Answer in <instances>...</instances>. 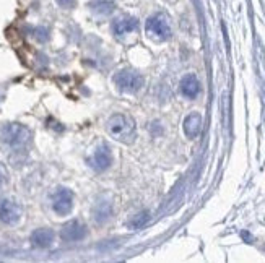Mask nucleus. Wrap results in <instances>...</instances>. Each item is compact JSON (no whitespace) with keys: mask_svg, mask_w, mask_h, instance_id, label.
Listing matches in <instances>:
<instances>
[{"mask_svg":"<svg viewBox=\"0 0 265 263\" xmlns=\"http://www.w3.org/2000/svg\"><path fill=\"white\" fill-rule=\"evenodd\" d=\"M31 140V132L22 124H3L0 127V145L12 150L24 148Z\"/></svg>","mask_w":265,"mask_h":263,"instance_id":"nucleus-1","label":"nucleus"},{"mask_svg":"<svg viewBox=\"0 0 265 263\" xmlns=\"http://www.w3.org/2000/svg\"><path fill=\"white\" fill-rule=\"evenodd\" d=\"M106 130H108V133L116 140L130 141L132 136H134L135 125L129 117H127V115L116 114L108 120V124H106Z\"/></svg>","mask_w":265,"mask_h":263,"instance_id":"nucleus-2","label":"nucleus"},{"mask_svg":"<svg viewBox=\"0 0 265 263\" xmlns=\"http://www.w3.org/2000/svg\"><path fill=\"white\" fill-rule=\"evenodd\" d=\"M113 82L124 93H137L145 85L144 77L137 72H132V70H120V72H117L114 75Z\"/></svg>","mask_w":265,"mask_h":263,"instance_id":"nucleus-3","label":"nucleus"},{"mask_svg":"<svg viewBox=\"0 0 265 263\" xmlns=\"http://www.w3.org/2000/svg\"><path fill=\"white\" fill-rule=\"evenodd\" d=\"M73 208V194L69 189H57L52 195V210L59 216H67Z\"/></svg>","mask_w":265,"mask_h":263,"instance_id":"nucleus-4","label":"nucleus"},{"mask_svg":"<svg viewBox=\"0 0 265 263\" xmlns=\"http://www.w3.org/2000/svg\"><path fill=\"white\" fill-rule=\"evenodd\" d=\"M23 210L17 201L2 198L0 200V221L3 224H17L22 219Z\"/></svg>","mask_w":265,"mask_h":263,"instance_id":"nucleus-5","label":"nucleus"},{"mask_svg":"<svg viewBox=\"0 0 265 263\" xmlns=\"http://www.w3.org/2000/svg\"><path fill=\"white\" fill-rule=\"evenodd\" d=\"M146 31L153 34L158 39H169L171 38V26L165 18V15H155L146 22Z\"/></svg>","mask_w":265,"mask_h":263,"instance_id":"nucleus-6","label":"nucleus"},{"mask_svg":"<svg viewBox=\"0 0 265 263\" xmlns=\"http://www.w3.org/2000/svg\"><path fill=\"white\" fill-rule=\"evenodd\" d=\"M86 236V227L85 224H81L80 221H70L67 224H64V227L60 229V239L65 242H78L83 241Z\"/></svg>","mask_w":265,"mask_h":263,"instance_id":"nucleus-7","label":"nucleus"},{"mask_svg":"<svg viewBox=\"0 0 265 263\" xmlns=\"http://www.w3.org/2000/svg\"><path fill=\"white\" fill-rule=\"evenodd\" d=\"M111 163H113V156H111L108 145H99L90 159L91 168L96 171H106L111 166Z\"/></svg>","mask_w":265,"mask_h":263,"instance_id":"nucleus-8","label":"nucleus"},{"mask_svg":"<svg viewBox=\"0 0 265 263\" xmlns=\"http://www.w3.org/2000/svg\"><path fill=\"white\" fill-rule=\"evenodd\" d=\"M179 88H181V93L184 94L186 98L193 99V98H197L198 93H200V82H198V78L195 75L189 73L181 80Z\"/></svg>","mask_w":265,"mask_h":263,"instance_id":"nucleus-9","label":"nucleus"},{"mask_svg":"<svg viewBox=\"0 0 265 263\" xmlns=\"http://www.w3.org/2000/svg\"><path fill=\"white\" fill-rule=\"evenodd\" d=\"M139 28V20L134 18V17H122V18H117L114 24H113V29L117 36H124V34H129L132 31Z\"/></svg>","mask_w":265,"mask_h":263,"instance_id":"nucleus-10","label":"nucleus"},{"mask_svg":"<svg viewBox=\"0 0 265 263\" xmlns=\"http://www.w3.org/2000/svg\"><path fill=\"white\" fill-rule=\"evenodd\" d=\"M184 132L189 138H195L202 132V115L198 112H192L184 120Z\"/></svg>","mask_w":265,"mask_h":263,"instance_id":"nucleus-11","label":"nucleus"},{"mask_svg":"<svg viewBox=\"0 0 265 263\" xmlns=\"http://www.w3.org/2000/svg\"><path fill=\"white\" fill-rule=\"evenodd\" d=\"M54 236L55 234L52 229H49V227H41V229H36L31 234V242L36 247L44 249V247H49L54 242Z\"/></svg>","mask_w":265,"mask_h":263,"instance_id":"nucleus-12","label":"nucleus"},{"mask_svg":"<svg viewBox=\"0 0 265 263\" xmlns=\"http://www.w3.org/2000/svg\"><path fill=\"white\" fill-rule=\"evenodd\" d=\"M111 213H113V210H111V205L108 201H103V203H99L98 206L95 208V219L98 222H104L109 219Z\"/></svg>","mask_w":265,"mask_h":263,"instance_id":"nucleus-13","label":"nucleus"},{"mask_svg":"<svg viewBox=\"0 0 265 263\" xmlns=\"http://www.w3.org/2000/svg\"><path fill=\"white\" fill-rule=\"evenodd\" d=\"M90 7L93 8L96 13L108 15L114 10V3L109 2V0H95V2H91Z\"/></svg>","mask_w":265,"mask_h":263,"instance_id":"nucleus-14","label":"nucleus"},{"mask_svg":"<svg viewBox=\"0 0 265 263\" xmlns=\"http://www.w3.org/2000/svg\"><path fill=\"white\" fill-rule=\"evenodd\" d=\"M146 221H148V211H142L140 215H135V218L129 222V226L132 229H137V227L144 226Z\"/></svg>","mask_w":265,"mask_h":263,"instance_id":"nucleus-15","label":"nucleus"},{"mask_svg":"<svg viewBox=\"0 0 265 263\" xmlns=\"http://www.w3.org/2000/svg\"><path fill=\"white\" fill-rule=\"evenodd\" d=\"M60 7H64V8H70V7H73L75 5V0H55Z\"/></svg>","mask_w":265,"mask_h":263,"instance_id":"nucleus-16","label":"nucleus"},{"mask_svg":"<svg viewBox=\"0 0 265 263\" xmlns=\"http://www.w3.org/2000/svg\"><path fill=\"white\" fill-rule=\"evenodd\" d=\"M3 182H5V171L2 166H0V187L3 185Z\"/></svg>","mask_w":265,"mask_h":263,"instance_id":"nucleus-17","label":"nucleus"}]
</instances>
